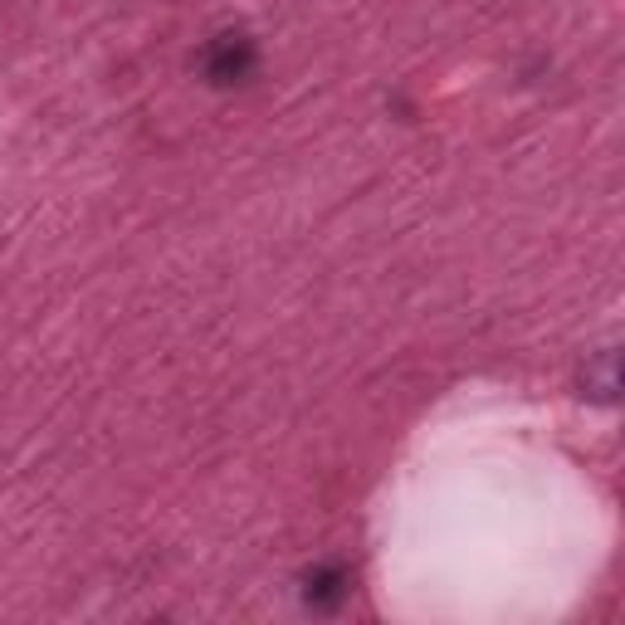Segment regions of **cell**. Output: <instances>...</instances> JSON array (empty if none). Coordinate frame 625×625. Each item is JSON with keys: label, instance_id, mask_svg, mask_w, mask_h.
<instances>
[{"label": "cell", "instance_id": "obj_1", "mask_svg": "<svg viewBox=\"0 0 625 625\" xmlns=\"http://www.w3.org/2000/svg\"><path fill=\"white\" fill-rule=\"evenodd\" d=\"M200 74H206V84H216V88L244 84V79L254 74L250 34H216V40L200 50Z\"/></svg>", "mask_w": 625, "mask_h": 625}, {"label": "cell", "instance_id": "obj_2", "mask_svg": "<svg viewBox=\"0 0 625 625\" xmlns=\"http://www.w3.org/2000/svg\"><path fill=\"white\" fill-rule=\"evenodd\" d=\"M582 386H586V396L592 400H601V406H611L616 400V392H621V357L616 352H596V362L582 372Z\"/></svg>", "mask_w": 625, "mask_h": 625}, {"label": "cell", "instance_id": "obj_3", "mask_svg": "<svg viewBox=\"0 0 625 625\" xmlns=\"http://www.w3.org/2000/svg\"><path fill=\"white\" fill-rule=\"evenodd\" d=\"M309 606H317V611H333L342 596H347V572L342 567H323V572H313L309 576Z\"/></svg>", "mask_w": 625, "mask_h": 625}]
</instances>
